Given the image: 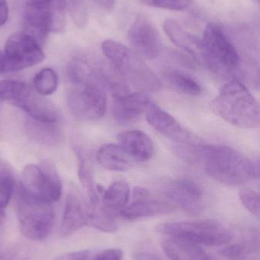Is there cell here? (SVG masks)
<instances>
[{
    "mask_svg": "<svg viewBox=\"0 0 260 260\" xmlns=\"http://www.w3.org/2000/svg\"><path fill=\"white\" fill-rule=\"evenodd\" d=\"M192 163L201 164L211 178L227 186L247 184L257 174L248 157L225 145L195 144Z\"/></svg>",
    "mask_w": 260,
    "mask_h": 260,
    "instance_id": "1",
    "label": "cell"
},
{
    "mask_svg": "<svg viewBox=\"0 0 260 260\" xmlns=\"http://www.w3.org/2000/svg\"><path fill=\"white\" fill-rule=\"evenodd\" d=\"M210 108L214 114L238 127L253 129L259 126V103L239 81L223 85Z\"/></svg>",
    "mask_w": 260,
    "mask_h": 260,
    "instance_id": "2",
    "label": "cell"
},
{
    "mask_svg": "<svg viewBox=\"0 0 260 260\" xmlns=\"http://www.w3.org/2000/svg\"><path fill=\"white\" fill-rule=\"evenodd\" d=\"M102 50L128 87L145 94L161 89V82L157 75L134 50L113 40L103 41Z\"/></svg>",
    "mask_w": 260,
    "mask_h": 260,
    "instance_id": "3",
    "label": "cell"
},
{
    "mask_svg": "<svg viewBox=\"0 0 260 260\" xmlns=\"http://www.w3.org/2000/svg\"><path fill=\"white\" fill-rule=\"evenodd\" d=\"M157 232L170 238L208 247H221L228 244L233 238L228 229L211 219L163 223L157 228Z\"/></svg>",
    "mask_w": 260,
    "mask_h": 260,
    "instance_id": "4",
    "label": "cell"
},
{
    "mask_svg": "<svg viewBox=\"0 0 260 260\" xmlns=\"http://www.w3.org/2000/svg\"><path fill=\"white\" fill-rule=\"evenodd\" d=\"M205 65L220 75H230L239 68L241 58L221 25L209 23L203 40Z\"/></svg>",
    "mask_w": 260,
    "mask_h": 260,
    "instance_id": "5",
    "label": "cell"
},
{
    "mask_svg": "<svg viewBox=\"0 0 260 260\" xmlns=\"http://www.w3.org/2000/svg\"><path fill=\"white\" fill-rule=\"evenodd\" d=\"M20 183L21 194L41 203L52 204L60 200L62 193L61 179L50 161L26 165L21 171Z\"/></svg>",
    "mask_w": 260,
    "mask_h": 260,
    "instance_id": "6",
    "label": "cell"
},
{
    "mask_svg": "<svg viewBox=\"0 0 260 260\" xmlns=\"http://www.w3.org/2000/svg\"><path fill=\"white\" fill-rule=\"evenodd\" d=\"M65 0H27L24 9L26 33L37 41L65 26Z\"/></svg>",
    "mask_w": 260,
    "mask_h": 260,
    "instance_id": "7",
    "label": "cell"
},
{
    "mask_svg": "<svg viewBox=\"0 0 260 260\" xmlns=\"http://www.w3.org/2000/svg\"><path fill=\"white\" fill-rule=\"evenodd\" d=\"M51 204L35 201L19 192L17 213L21 233L27 239L41 241L47 238L54 224Z\"/></svg>",
    "mask_w": 260,
    "mask_h": 260,
    "instance_id": "8",
    "label": "cell"
},
{
    "mask_svg": "<svg viewBox=\"0 0 260 260\" xmlns=\"http://www.w3.org/2000/svg\"><path fill=\"white\" fill-rule=\"evenodd\" d=\"M5 73L33 67L45 59L39 43L26 32L11 35L5 46Z\"/></svg>",
    "mask_w": 260,
    "mask_h": 260,
    "instance_id": "9",
    "label": "cell"
},
{
    "mask_svg": "<svg viewBox=\"0 0 260 260\" xmlns=\"http://www.w3.org/2000/svg\"><path fill=\"white\" fill-rule=\"evenodd\" d=\"M69 93L67 104L73 117L81 120L102 118L107 108L105 88L98 84L79 85Z\"/></svg>",
    "mask_w": 260,
    "mask_h": 260,
    "instance_id": "10",
    "label": "cell"
},
{
    "mask_svg": "<svg viewBox=\"0 0 260 260\" xmlns=\"http://www.w3.org/2000/svg\"><path fill=\"white\" fill-rule=\"evenodd\" d=\"M128 39L133 50L140 57L154 59L161 53L160 34L145 15H138L134 20L128 30Z\"/></svg>",
    "mask_w": 260,
    "mask_h": 260,
    "instance_id": "11",
    "label": "cell"
},
{
    "mask_svg": "<svg viewBox=\"0 0 260 260\" xmlns=\"http://www.w3.org/2000/svg\"><path fill=\"white\" fill-rule=\"evenodd\" d=\"M163 194L176 207L186 213L196 215L204 209V191L195 180L180 178L168 183Z\"/></svg>",
    "mask_w": 260,
    "mask_h": 260,
    "instance_id": "12",
    "label": "cell"
},
{
    "mask_svg": "<svg viewBox=\"0 0 260 260\" xmlns=\"http://www.w3.org/2000/svg\"><path fill=\"white\" fill-rule=\"evenodd\" d=\"M145 114L150 126L163 136L180 143L199 142L200 139L197 136L182 126L171 114L153 102Z\"/></svg>",
    "mask_w": 260,
    "mask_h": 260,
    "instance_id": "13",
    "label": "cell"
},
{
    "mask_svg": "<svg viewBox=\"0 0 260 260\" xmlns=\"http://www.w3.org/2000/svg\"><path fill=\"white\" fill-rule=\"evenodd\" d=\"M151 103L152 102L148 94L137 91L114 96L112 104L113 117L121 124L133 123L147 112Z\"/></svg>",
    "mask_w": 260,
    "mask_h": 260,
    "instance_id": "14",
    "label": "cell"
},
{
    "mask_svg": "<svg viewBox=\"0 0 260 260\" xmlns=\"http://www.w3.org/2000/svg\"><path fill=\"white\" fill-rule=\"evenodd\" d=\"M163 29L175 45L187 52L200 63L205 64L203 43L196 36L174 19H166L163 23Z\"/></svg>",
    "mask_w": 260,
    "mask_h": 260,
    "instance_id": "15",
    "label": "cell"
},
{
    "mask_svg": "<svg viewBox=\"0 0 260 260\" xmlns=\"http://www.w3.org/2000/svg\"><path fill=\"white\" fill-rule=\"evenodd\" d=\"M118 141L135 161H148L154 155L152 140L146 133L140 130L122 132L118 136Z\"/></svg>",
    "mask_w": 260,
    "mask_h": 260,
    "instance_id": "16",
    "label": "cell"
},
{
    "mask_svg": "<svg viewBox=\"0 0 260 260\" xmlns=\"http://www.w3.org/2000/svg\"><path fill=\"white\" fill-rule=\"evenodd\" d=\"M89 208L76 194H69L64 206L61 235L70 236L88 223Z\"/></svg>",
    "mask_w": 260,
    "mask_h": 260,
    "instance_id": "17",
    "label": "cell"
},
{
    "mask_svg": "<svg viewBox=\"0 0 260 260\" xmlns=\"http://www.w3.org/2000/svg\"><path fill=\"white\" fill-rule=\"evenodd\" d=\"M176 209L177 207L169 202L148 198L133 202L121 210L119 215L125 219L134 220L172 213Z\"/></svg>",
    "mask_w": 260,
    "mask_h": 260,
    "instance_id": "18",
    "label": "cell"
},
{
    "mask_svg": "<svg viewBox=\"0 0 260 260\" xmlns=\"http://www.w3.org/2000/svg\"><path fill=\"white\" fill-rule=\"evenodd\" d=\"M97 160L102 168L111 171L124 172L131 169L135 160L119 144H105L99 148Z\"/></svg>",
    "mask_w": 260,
    "mask_h": 260,
    "instance_id": "19",
    "label": "cell"
},
{
    "mask_svg": "<svg viewBox=\"0 0 260 260\" xmlns=\"http://www.w3.org/2000/svg\"><path fill=\"white\" fill-rule=\"evenodd\" d=\"M259 232L249 231L242 241L221 249L218 253L230 260H259Z\"/></svg>",
    "mask_w": 260,
    "mask_h": 260,
    "instance_id": "20",
    "label": "cell"
},
{
    "mask_svg": "<svg viewBox=\"0 0 260 260\" xmlns=\"http://www.w3.org/2000/svg\"><path fill=\"white\" fill-rule=\"evenodd\" d=\"M18 107L32 120L39 123L54 124L60 118L56 108L48 101L35 95L33 91Z\"/></svg>",
    "mask_w": 260,
    "mask_h": 260,
    "instance_id": "21",
    "label": "cell"
},
{
    "mask_svg": "<svg viewBox=\"0 0 260 260\" xmlns=\"http://www.w3.org/2000/svg\"><path fill=\"white\" fill-rule=\"evenodd\" d=\"M162 248L171 260H211L198 244L190 241L169 238L162 242Z\"/></svg>",
    "mask_w": 260,
    "mask_h": 260,
    "instance_id": "22",
    "label": "cell"
},
{
    "mask_svg": "<svg viewBox=\"0 0 260 260\" xmlns=\"http://www.w3.org/2000/svg\"><path fill=\"white\" fill-rule=\"evenodd\" d=\"M131 195V189L127 182L117 180L113 182L108 189H105L102 195V209L115 217L128 204Z\"/></svg>",
    "mask_w": 260,
    "mask_h": 260,
    "instance_id": "23",
    "label": "cell"
},
{
    "mask_svg": "<svg viewBox=\"0 0 260 260\" xmlns=\"http://www.w3.org/2000/svg\"><path fill=\"white\" fill-rule=\"evenodd\" d=\"M165 80L177 92L186 95H199L201 87L194 78L179 70H168L164 75Z\"/></svg>",
    "mask_w": 260,
    "mask_h": 260,
    "instance_id": "24",
    "label": "cell"
},
{
    "mask_svg": "<svg viewBox=\"0 0 260 260\" xmlns=\"http://www.w3.org/2000/svg\"><path fill=\"white\" fill-rule=\"evenodd\" d=\"M32 92L28 86L21 81L6 79L0 81V101L9 102L18 107Z\"/></svg>",
    "mask_w": 260,
    "mask_h": 260,
    "instance_id": "25",
    "label": "cell"
},
{
    "mask_svg": "<svg viewBox=\"0 0 260 260\" xmlns=\"http://www.w3.org/2000/svg\"><path fill=\"white\" fill-rule=\"evenodd\" d=\"M34 88L41 95L53 94L58 86V77L52 69L45 68L37 73L34 78Z\"/></svg>",
    "mask_w": 260,
    "mask_h": 260,
    "instance_id": "26",
    "label": "cell"
},
{
    "mask_svg": "<svg viewBox=\"0 0 260 260\" xmlns=\"http://www.w3.org/2000/svg\"><path fill=\"white\" fill-rule=\"evenodd\" d=\"M65 6L75 24L84 28L88 21V12L83 0H65Z\"/></svg>",
    "mask_w": 260,
    "mask_h": 260,
    "instance_id": "27",
    "label": "cell"
},
{
    "mask_svg": "<svg viewBox=\"0 0 260 260\" xmlns=\"http://www.w3.org/2000/svg\"><path fill=\"white\" fill-rule=\"evenodd\" d=\"M15 189V180L10 173L0 172V209H4L9 205Z\"/></svg>",
    "mask_w": 260,
    "mask_h": 260,
    "instance_id": "28",
    "label": "cell"
},
{
    "mask_svg": "<svg viewBox=\"0 0 260 260\" xmlns=\"http://www.w3.org/2000/svg\"><path fill=\"white\" fill-rule=\"evenodd\" d=\"M141 3L150 7L171 11H184L192 4V0H141Z\"/></svg>",
    "mask_w": 260,
    "mask_h": 260,
    "instance_id": "29",
    "label": "cell"
},
{
    "mask_svg": "<svg viewBox=\"0 0 260 260\" xmlns=\"http://www.w3.org/2000/svg\"><path fill=\"white\" fill-rule=\"evenodd\" d=\"M240 200L244 207L256 218L260 215V197L256 191L250 189H241L239 191Z\"/></svg>",
    "mask_w": 260,
    "mask_h": 260,
    "instance_id": "30",
    "label": "cell"
},
{
    "mask_svg": "<svg viewBox=\"0 0 260 260\" xmlns=\"http://www.w3.org/2000/svg\"><path fill=\"white\" fill-rule=\"evenodd\" d=\"M124 253L121 249H107L96 256L95 260H122Z\"/></svg>",
    "mask_w": 260,
    "mask_h": 260,
    "instance_id": "31",
    "label": "cell"
},
{
    "mask_svg": "<svg viewBox=\"0 0 260 260\" xmlns=\"http://www.w3.org/2000/svg\"><path fill=\"white\" fill-rule=\"evenodd\" d=\"M89 256H90V251L84 250L61 255L52 260H87Z\"/></svg>",
    "mask_w": 260,
    "mask_h": 260,
    "instance_id": "32",
    "label": "cell"
},
{
    "mask_svg": "<svg viewBox=\"0 0 260 260\" xmlns=\"http://www.w3.org/2000/svg\"><path fill=\"white\" fill-rule=\"evenodd\" d=\"M149 191L145 189V188L137 186V187L134 188V190H133L132 197L134 201L149 198Z\"/></svg>",
    "mask_w": 260,
    "mask_h": 260,
    "instance_id": "33",
    "label": "cell"
},
{
    "mask_svg": "<svg viewBox=\"0 0 260 260\" xmlns=\"http://www.w3.org/2000/svg\"><path fill=\"white\" fill-rule=\"evenodd\" d=\"M9 18V7L6 0H0V26L3 25Z\"/></svg>",
    "mask_w": 260,
    "mask_h": 260,
    "instance_id": "34",
    "label": "cell"
},
{
    "mask_svg": "<svg viewBox=\"0 0 260 260\" xmlns=\"http://www.w3.org/2000/svg\"><path fill=\"white\" fill-rule=\"evenodd\" d=\"M99 7L108 12H111L114 9L115 0H93Z\"/></svg>",
    "mask_w": 260,
    "mask_h": 260,
    "instance_id": "35",
    "label": "cell"
},
{
    "mask_svg": "<svg viewBox=\"0 0 260 260\" xmlns=\"http://www.w3.org/2000/svg\"><path fill=\"white\" fill-rule=\"evenodd\" d=\"M133 258H134V260H160L154 255L149 253H145V252L134 253Z\"/></svg>",
    "mask_w": 260,
    "mask_h": 260,
    "instance_id": "36",
    "label": "cell"
},
{
    "mask_svg": "<svg viewBox=\"0 0 260 260\" xmlns=\"http://www.w3.org/2000/svg\"><path fill=\"white\" fill-rule=\"evenodd\" d=\"M5 73V59L4 55L0 51V74Z\"/></svg>",
    "mask_w": 260,
    "mask_h": 260,
    "instance_id": "37",
    "label": "cell"
}]
</instances>
